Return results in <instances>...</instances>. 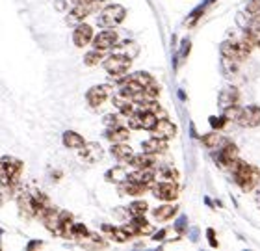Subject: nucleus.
<instances>
[{"label": "nucleus", "mask_w": 260, "mask_h": 251, "mask_svg": "<svg viewBox=\"0 0 260 251\" xmlns=\"http://www.w3.org/2000/svg\"><path fill=\"white\" fill-rule=\"evenodd\" d=\"M128 164L134 169H152L156 166V162H154V154H147L141 151V154H134L128 160Z\"/></svg>", "instance_id": "nucleus-18"}, {"label": "nucleus", "mask_w": 260, "mask_h": 251, "mask_svg": "<svg viewBox=\"0 0 260 251\" xmlns=\"http://www.w3.org/2000/svg\"><path fill=\"white\" fill-rule=\"evenodd\" d=\"M22 173V162L15 156L0 159V182L4 186H13Z\"/></svg>", "instance_id": "nucleus-3"}, {"label": "nucleus", "mask_w": 260, "mask_h": 251, "mask_svg": "<svg viewBox=\"0 0 260 251\" xmlns=\"http://www.w3.org/2000/svg\"><path fill=\"white\" fill-rule=\"evenodd\" d=\"M104 69L112 77H125L128 69L132 67V56L123 54V52H114V54L106 56V60L103 61Z\"/></svg>", "instance_id": "nucleus-4"}, {"label": "nucleus", "mask_w": 260, "mask_h": 251, "mask_svg": "<svg viewBox=\"0 0 260 251\" xmlns=\"http://www.w3.org/2000/svg\"><path fill=\"white\" fill-rule=\"evenodd\" d=\"M117 41H119V36H117V32H115L114 28H106V30H103V32H99L95 38H93L91 45L93 49L97 50H110L114 49L115 45H117Z\"/></svg>", "instance_id": "nucleus-7"}, {"label": "nucleus", "mask_w": 260, "mask_h": 251, "mask_svg": "<svg viewBox=\"0 0 260 251\" xmlns=\"http://www.w3.org/2000/svg\"><path fill=\"white\" fill-rule=\"evenodd\" d=\"M152 192H154V197L160 199V201H175V199L179 197L177 180H164V182H158V184L152 186Z\"/></svg>", "instance_id": "nucleus-8"}, {"label": "nucleus", "mask_w": 260, "mask_h": 251, "mask_svg": "<svg viewBox=\"0 0 260 251\" xmlns=\"http://www.w3.org/2000/svg\"><path fill=\"white\" fill-rule=\"evenodd\" d=\"M63 145L67 149H76V151H80L84 145H86V140L75 131H67L63 132Z\"/></svg>", "instance_id": "nucleus-20"}, {"label": "nucleus", "mask_w": 260, "mask_h": 251, "mask_svg": "<svg viewBox=\"0 0 260 251\" xmlns=\"http://www.w3.org/2000/svg\"><path fill=\"white\" fill-rule=\"evenodd\" d=\"M140 110V119H141V129H145V131H152L154 125L158 123V115L154 112L147 108H138Z\"/></svg>", "instance_id": "nucleus-22"}, {"label": "nucleus", "mask_w": 260, "mask_h": 251, "mask_svg": "<svg viewBox=\"0 0 260 251\" xmlns=\"http://www.w3.org/2000/svg\"><path fill=\"white\" fill-rule=\"evenodd\" d=\"M149 212V205L145 201H134L128 205V214L130 218H138V216H145Z\"/></svg>", "instance_id": "nucleus-27"}, {"label": "nucleus", "mask_w": 260, "mask_h": 251, "mask_svg": "<svg viewBox=\"0 0 260 251\" xmlns=\"http://www.w3.org/2000/svg\"><path fill=\"white\" fill-rule=\"evenodd\" d=\"M145 190H147L145 186H141L140 182H136V180L126 179L125 182H121V192L126 194V196H143Z\"/></svg>", "instance_id": "nucleus-23"}, {"label": "nucleus", "mask_w": 260, "mask_h": 251, "mask_svg": "<svg viewBox=\"0 0 260 251\" xmlns=\"http://www.w3.org/2000/svg\"><path fill=\"white\" fill-rule=\"evenodd\" d=\"M86 99L91 108H99L108 99V89H106V86H93L87 89Z\"/></svg>", "instance_id": "nucleus-12"}, {"label": "nucleus", "mask_w": 260, "mask_h": 251, "mask_svg": "<svg viewBox=\"0 0 260 251\" xmlns=\"http://www.w3.org/2000/svg\"><path fill=\"white\" fill-rule=\"evenodd\" d=\"M244 34L251 39V43L255 45V47H260V26L249 24V28H245Z\"/></svg>", "instance_id": "nucleus-31"}, {"label": "nucleus", "mask_w": 260, "mask_h": 251, "mask_svg": "<svg viewBox=\"0 0 260 251\" xmlns=\"http://www.w3.org/2000/svg\"><path fill=\"white\" fill-rule=\"evenodd\" d=\"M240 127L244 129H255V127L260 125V106L256 104H249V106H244L240 110V115L236 119Z\"/></svg>", "instance_id": "nucleus-6"}, {"label": "nucleus", "mask_w": 260, "mask_h": 251, "mask_svg": "<svg viewBox=\"0 0 260 251\" xmlns=\"http://www.w3.org/2000/svg\"><path fill=\"white\" fill-rule=\"evenodd\" d=\"M103 229L108 231L110 238H114L115 242H121V244H123V242H128L130 238H132V235H130L125 227H110V225H104Z\"/></svg>", "instance_id": "nucleus-25"}, {"label": "nucleus", "mask_w": 260, "mask_h": 251, "mask_svg": "<svg viewBox=\"0 0 260 251\" xmlns=\"http://www.w3.org/2000/svg\"><path fill=\"white\" fill-rule=\"evenodd\" d=\"M125 17H126L125 6L110 4L101 11V15H99V24H101L103 28H114L125 21Z\"/></svg>", "instance_id": "nucleus-5"}, {"label": "nucleus", "mask_w": 260, "mask_h": 251, "mask_svg": "<svg viewBox=\"0 0 260 251\" xmlns=\"http://www.w3.org/2000/svg\"><path fill=\"white\" fill-rule=\"evenodd\" d=\"M210 123H212V127H214V129H221V127L227 123V119H225V117H219V119H216V117H210Z\"/></svg>", "instance_id": "nucleus-36"}, {"label": "nucleus", "mask_w": 260, "mask_h": 251, "mask_svg": "<svg viewBox=\"0 0 260 251\" xmlns=\"http://www.w3.org/2000/svg\"><path fill=\"white\" fill-rule=\"evenodd\" d=\"M160 175H162L166 180H177V179H179V171H177L173 166H168V168H164L162 171H160Z\"/></svg>", "instance_id": "nucleus-33"}, {"label": "nucleus", "mask_w": 260, "mask_h": 251, "mask_svg": "<svg viewBox=\"0 0 260 251\" xmlns=\"http://www.w3.org/2000/svg\"><path fill=\"white\" fill-rule=\"evenodd\" d=\"M128 179V171H126L125 168H121V166H117V168H112L106 171V180L108 182H114V184H121V182H125V180Z\"/></svg>", "instance_id": "nucleus-24"}, {"label": "nucleus", "mask_w": 260, "mask_h": 251, "mask_svg": "<svg viewBox=\"0 0 260 251\" xmlns=\"http://www.w3.org/2000/svg\"><path fill=\"white\" fill-rule=\"evenodd\" d=\"M103 50H97V49H93L89 50L86 56H84V66L87 67H93V66H99L101 61H103Z\"/></svg>", "instance_id": "nucleus-30"}, {"label": "nucleus", "mask_w": 260, "mask_h": 251, "mask_svg": "<svg viewBox=\"0 0 260 251\" xmlns=\"http://www.w3.org/2000/svg\"><path fill=\"white\" fill-rule=\"evenodd\" d=\"M238 147H236V143H231V142H223L219 147H217V154L214 156L216 159V162L221 168H229V164L233 162V160L238 159Z\"/></svg>", "instance_id": "nucleus-9"}, {"label": "nucleus", "mask_w": 260, "mask_h": 251, "mask_svg": "<svg viewBox=\"0 0 260 251\" xmlns=\"http://www.w3.org/2000/svg\"><path fill=\"white\" fill-rule=\"evenodd\" d=\"M164 235H166V231H160V233H156V235L152 236V238H154V240H162Z\"/></svg>", "instance_id": "nucleus-39"}, {"label": "nucleus", "mask_w": 260, "mask_h": 251, "mask_svg": "<svg viewBox=\"0 0 260 251\" xmlns=\"http://www.w3.org/2000/svg\"><path fill=\"white\" fill-rule=\"evenodd\" d=\"M208 236H210V244H212V246H217V242L216 240H214V231H208Z\"/></svg>", "instance_id": "nucleus-38"}, {"label": "nucleus", "mask_w": 260, "mask_h": 251, "mask_svg": "<svg viewBox=\"0 0 260 251\" xmlns=\"http://www.w3.org/2000/svg\"><path fill=\"white\" fill-rule=\"evenodd\" d=\"M255 49V45L251 43V39L247 38L244 34V38L242 39H227V41H223L219 50H221V56L223 58H227L231 61H242L245 60L247 56L251 54V50Z\"/></svg>", "instance_id": "nucleus-2"}, {"label": "nucleus", "mask_w": 260, "mask_h": 251, "mask_svg": "<svg viewBox=\"0 0 260 251\" xmlns=\"http://www.w3.org/2000/svg\"><path fill=\"white\" fill-rule=\"evenodd\" d=\"M201 142L205 143V147H208V149H217L223 143V140H221V136H219V132L214 131V132L205 134V136L201 138Z\"/></svg>", "instance_id": "nucleus-26"}, {"label": "nucleus", "mask_w": 260, "mask_h": 251, "mask_svg": "<svg viewBox=\"0 0 260 251\" xmlns=\"http://www.w3.org/2000/svg\"><path fill=\"white\" fill-rule=\"evenodd\" d=\"M251 24H255V26H260V10L256 11L255 15H251Z\"/></svg>", "instance_id": "nucleus-37"}, {"label": "nucleus", "mask_w": 260, "mask_h": 251, "mask_svg": "<svg viewBox=\"0 0 260 251\" xmlns=\"http://www.w3.org/2000/svg\"><path fill=\"white\" fill-rule=\"evenodd\" d=\"M177 210H179L177 205H173L171 201H166L164 205H160V207H156L152 210V216L158 222H168V219H171L177 214Z\"/></svg>", "instance_id": "nucleus-17"}, {"label": "nucleus", "mask_w": 260, "mask_h": 251, "mask_svg": "<svg viewBox=\"0 0 260 251\" xmlns=\"http://www.w3.org/2000/svg\"><path fill=\"white\" fill-rule=\"evenodd\" d=\"M104 123L108 129H114V127H119V115L117 114H110L104 117Z\"/></svg>", "instance_id": "nucleus-35"}, {"label": "nucleus", "mask_w": 260, "mask_h": 251, "mask_svg": "<svg viewBox=\"0 0 260 251\" xmlns=\"http://www.w3.org/2000/svg\"><path fill=\"white\" fill-rule=\"evenodd\" d=\"M80 159L89 162V164H95V162L103 159V147L99 143H86L80 149Z\"/></svg>", "instance_id": "nucleus-14"}, {"label": "nucleus", "mask_w": 260, "mask_h": 251, "mask_svg": "<svg viewBox=\"0 0 260 251\" xmlns=\"http://www.w3.org/2000/svg\"><path fill=\"white\" fill-rule=\"evenodd\" d=\"M110 153H112V156H114L115 160H119V162H126V164H128V160L134 156V151H132V147H128L125 142L114 143V145H112V149H110Z\"/></svg>", "instance_id": "nucleus-19"}, {"label": "nucleus", "mask_w": 260, "mask_h": 251, "mask_svg": "<svg viewBox=\"0 0 260 251\" xmlns=\"http://www.w3.org/2000/svg\"><path fill=\"white\" fill-rule=\"evenodd\" d=\"M229 169H231V173H233L234 182L242 188V192H253L255 190V186L260 182L258 168L244 162L240 156L229 164Z\"/></svg>", "instance_id": "nucleus-1"}, {"label": "nucleus", "mask_w": 260, "mask_h": 251, "mask_svg": "<svg viewBox=\"0 0 260 251\" xmlns=\"http://www.w3.org/2000/svg\"><path fill=\"white\" fill-rule=\"evenodd\" d=\"M69 236L71 238H89L91 233L87 231V227L84 224H71V229H69Z\"/></svg>", "instance_id": "nucleus-28"}, {"label": "nucleus", "mask_w": 260, "mask_h": 251, "mask_svg": "<svg viewBox=\"0 0 260 251\" xmlns=\"http://www.w3.org/2000/svg\"><path fill=\"white\" fill-rule=\"evenodd\" d=\"M41 246H43V244H41V242H32V244H30V246H28V247H30V249H32V247H41Z\"/></svg>", "instance_id": "nucleus-40"}, {"label": "nucleus", "mask_w": 260, "mask_h": 251, "mask_svg": "<svg viewBox=\"0 0 260 251\" xmlns=\"http://www.w3.org/2000/svg\"><path fill=\"white\" fill-rule=\"evenodd\" d=\"M258 10H260V0H247V4H245V11H247L249 15H255Z\"/></svg>", "instance_id": "nucleus-34"}, {"label": "nucleus", "mask_w": 260, "mask_h": 251, "mask_svg": "<svg viewBox=\"0 0 260 251\" xmlns=\"http://www.w3.org/2000/svg\"><path fill=\"white\" fill-rule=\"evenodd\" d=\"M95 38V34H93V28L86 22H80L78 26L75 28V32H73V43L78 47V49H84L86 45H89Z\"/></svg>", "instance_id": "nucleus-10"}, {"label": "nucleus", "mask_w": 260, "mask_h": 251, "mask_svg": "<svg viewBox=\"0 0 260 251\" xmlns=\"http://www.w3.org/2000/svg\"><path fill=\"white\" fill-rule=\"evenodd\" d=\"M166 149H168V143H166V140H162V138H156V136L149 138V140H145V142L141 143V151H143V153H147V154H162Z\"/></svg>", "instance_id": "nucleus-16"}, {"label": "nucleus", "mask_w": 260, "mask_h": 251, "mask_svg": "<svg viewBox=\"0 0 260 251\" xmlns=\"http://www.w3.org/2000/svg\"><path fill=\"white\" fill-rule=\"evenodd\" d=\"M106 138H108L112 143H121L128 140L130 132H128V129L119 125V127H114V129H108V131H106Z\"/></svg>", "instance_id": "nucleus-21"}, {"label": "nucleus", "mask_w": 260, "mask_h": 251, "mask_svg": "<svg viewBox=\"0 0 260 251\" xmlns=\"http://www.w3.org/2000/svg\"><path fill=\"white\" fill-rule=\"evenodd\" d=\"M240 110L238 108V104H233V106H227V108L223 110V117L227 121H236L238 119V115H240Z\"/></svg>", "instance_id": "nucleus-32"}, {"label": "nucleus", "mask_w": 260, "mask_h": 251, "mask_svg": "<svg viewBox=\"0 0 260 251\" xmlns=\"http://www.w3.org/2000/svg\"><path fill=\"white\" fill-rule=\"evenodd\" d=\"M151 132H152V136L162 138V140L168 142L169 138H173L175 134H177V125L171 123L168 117H162V119H158V123L154 125V129H152Z\"/></svg>", "instance_id": "nucleus-11"}, {"label": "nucleus", "mask_w": 260, "mask_h": 251, "mask_svg": "<svg viewBox=\"0 0 260 251\" xmlns=\"http://www.w3.org/2000/svg\"><path fill=\"white\" fill-rule=\"evenodd\" d=\"M125 229L128 231L132 236H141V235H149L151 233V224L145 219V216H138V218H132L128 225H125Z\"/></svg>", "instance_id": "nucleus-13"}, {"label": "nucleus", "mask_w": 260, "mask_h": 251, "mask_svg": "<svg viewBox=\"0 0 260 251\" xmlns=\"http://www.w3.org/2000/svg\"><path fill=\"white\" fill-rule=\"evenodd\" d=\"M128 179L136 180V182H140V184L145 186V188H151V186H154L156 175H154V171H152V169H136V171L128 173Z\"/></svg>", "instance_id": "nucleus-15"}, {"label": "nucleus", "mask_w": 260, "mask_h": 251, "mask_svg": "<svg viewBox=\"0 0 260 251\" xmlns=\"http://www.w3.org/2000/svg\"><path fill=\"white\" fill-rule=\"evenodd\" d=\"M236 103H238V91H236L234 87H227V89L221 93L223 108H227V106H233V104H236Z\"/></svg>", "instance_id": "nucleus-29"}]
</instances>
